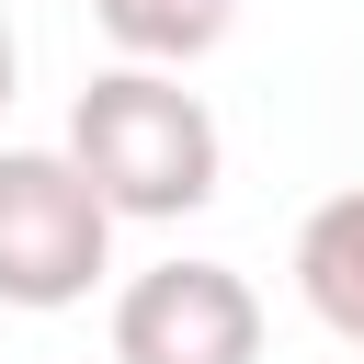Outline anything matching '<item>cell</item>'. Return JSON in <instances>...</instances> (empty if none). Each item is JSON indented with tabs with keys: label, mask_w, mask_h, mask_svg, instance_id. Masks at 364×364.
Wrapping results in <instances>:
<instances>
[{
	"label": "cell",
	"mask_w": 364,
	"mask_h": 364,
	"mask_svg": "<svg viewBox=\"0 0 364 364\" xmlns=\"http://www.w3.org/2000/svg\"><path fill=\"white\" fill-rule=\"evenodd\" d=\"M68 159L91 171V193L114 216H193L216 205V171H228V136L205 114V91H182V68H102L80 80L68 102Z\"/></svg>",
	"instance_id": "6da1fadb"
},
{
	"label": "cell",
	"mask_w": 364,
	"mask_h": 364,
	"mask_svg": "<svg viewBox=\"0 0 364 364\" xmlns=\"http://www.w3.org/2000/svg\"><path fill=\"white\" fill-rule=\"evenodd\" d=\"M114 262V205L68 148H0V307L57 318L102 284Z\"/></svg>",
	"instance_id": "7a4b0ae2"
},
{
	"label": "cell",
	"mask_w": 364,
	"mask_h": 364,
	"mask_svg": "<svg viewBox=\"0 0 364 364\" xmlns=\"http://www.w3.org/2000/svg\"><path fill=\"white\" fill-rule=\"evenodd\" d=\"M114 364H262V296L239 262H148L114 296Z\"/></svg>",
	"instance_id": "3957f363"
},
{
	"label": "cell",
	"mask_w": 364,
	"mask_h": 364,
	"mask_svg": "<svg viewBox=\"0 0 364 364\" xmlns=\"http://www.w3.org/2000/svg\"><path fill=\"white\" fill-rule=\"evenodd\" d=\"M296 296L318 307V330L341 353H364V182L330 193V205H307V228H296Z\"/></svg>",
	"instance_id": "277c9868"
},
{
	"label": "cell",
	"mask_w": 364,
	"mask_h": 364,
	"mask_svg": "<svg viewBox=\"0 0 364 364\" xmlns=\"http://www.w3.org/2000/svg\"><path fill=\"white\" fill-rule=\"evenodd\" d=\"M91 23H102L136 68H193V57L228 46L239 0H91Z\"/></svg>",
	"instance_id": "5b68a950"
},
{
	"label": "cell",
	"mask_w": 364,
	"mask_h": 364,
	"mask_svg": "<svg viewBox=\"0 0 364 364\" xmlns=\"http://www.w3.org/2000/svg\"><path fill=\"white\" fill-rule=\"evenodd\" d=\"M11 80H23V46H11V11H0V114H11Z\"/></svg>",
	"instance_id": "8992f818"
}]
</instances>
